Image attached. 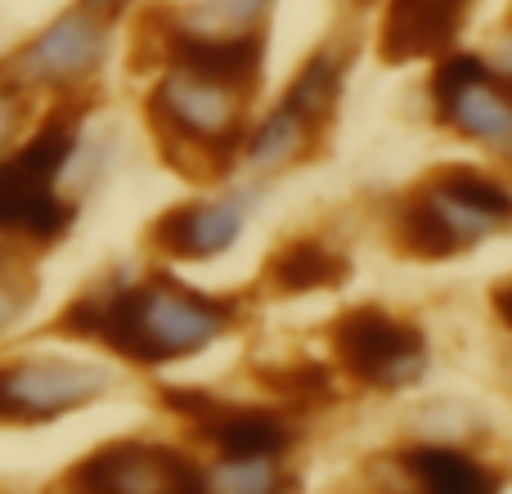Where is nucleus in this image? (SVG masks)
<instances>
[{"mask_svg":"<svg viewBox=\"0 0 512 494\" xmlns=\"http://www.w3.org/2000/svg\"><path fill=\"white\" fill-rule=\"evenodd\" d=\"M230 324V306L198 297L189 288L158 279L149 288H122L108 297L72 301L63 315V333L99 337L117 355L140 364H162L176 355H194Z\"/></svg>","mask_w":512,"mask_h":494,"instance_id":"obj_1","label":"nucleus"},{"mask_svg":"<svg viewBox=\"0 0 512 494\" xmlns=\"http://www.w3.org/2000/svg\"><path fill=\"white\" fill-rule=\"evenodd\" d=\"M72 144H77V117L54 113L36 140H27L14 158L0 162V230H18L32 239L63 234L72 212L54 198V180Z\"/></svg>","mask_w":512,"mask_h":494,"instance_id":"obj_2","label":"nucleus"},{"mask_svg":"<svg viewBox=\"0 0 512 494\" xmlns=\"http://www.w3.org/2000/svg\"><path fill=\"white\" fill-rule=\"evenodd\" d=\"M333 351L337 364L351 373L355 382L369 387H405L423 373L427 346L423 333L405 319H391L382 310H346L333 324Z\"/></svg>","mask_w":512,"mask_h":494,"instance_id":"obj_3","label":"nucleus"},{"mask_svg":"<svg viewBox=\"0 0 512 494\" xmlns=\"http://www.w3.org/2000/svg\"><path fill=\"white\" fill-rule=\"evenodd\" d=\"M108 391V373L72 360H23L0 369V423H45Z\"/></svg>","mask_w":512,"mask_h":494,"instance_id":"obj_4","label":"nucleus"},{"mask_svg":"<svg viewBox=\"0 0 512 494\" xmlns=\"http://www.w3.org/2000/svg\"><path fill=\"white\" fill-rule=\"evenodd\" d=\"M234 90L239 86L207 81V77H194V72L180 68L176 77L162 81L153 108H158V117L167 122V131L185 135L189 149H212L216 158L225 162L243 131V104Z\"/></svg>","mask_w":512,"mask_h":494,"instance_id":"obj_5","label":"nucleus"},{"mask_svg":"<svg viewBox=\"0 0 512 494\" xmlns=\"http://www.w3.org/2000/svg\"><path fill=\"white\" fill-rule=\"evenodd\" d=\"M68 481L77 490H203V472L162 445H104Z\"/></svg>","mask_w":512,"mask_h":494,"instance_id":"obj_6","label":"nucleus"},{"mask_svg":"<svg viewBox=\"0 0 512 494\" xmlns=\"http://www.w3.org/2000/svg\"><path fill=\"white\" fill-rule=\"evenodd\" d=\"M99 59H104V27L95 23V14L77 9V14H63L45 36H36L14 59V72L32 86H63L95 72Z\"/></svg>","mask_w":512,"mask_h":494,"instance_id":"obj_7","label":"nucleus"},{"mask_svg":"<svg viewBox=\"0 0 512 494\" xmlns=\"http://www.w3.org/2000/svg\"><path fill=\"white\" fill-rule=\"evenodd\" d=\"M463 5L468 0H391L387 23H382V59L387 63H409L441 54L454 41L463 23Z\"/></svg>","mask_w":512,"mask_h":494,"instance_id":"obj_8","label":"nucleus"},{"mask_svg":"<svg viewBox=\"0 0 512 494\" xmlns=\"http://www.w3.org/2000/svg\"><path fill=\"white\" fill-rule=\"evenodd\" d=\"M243 230V212L234 203H212V207H171L158 225H153V243L171 256H212L225 252Z\"/></svg>","mask_w":512,"mask_h":494,"instance_id":"obj_9","label":"nucleus"},{"mask_svg":"<svg viewBox=\"0 0 512 494\" xmlns=\"http://www.w3.org/2000/svg\"><path fill=\"white\" fill-rule=\"evenodd\" d=\"M171 59L185 72L225 86H248L261 68V41L256 36H198L185 32L171 41Z\"/></svg>","mask_w":512,"mask_h":494,"instance_id":"obj_10","label":"nucleus"},{"mask_svg":"<svg viewBox=\"0 0 512 494\" xmlns=\"http://www.w3.org/2000/svg\"><path fill=\"white\" fill-rule=\"evenodd\" d=\"M346 270L351 265L333 252V247L315 243V239H297L283 243L279 252L270 256V283L279 292H315V288H337L346 283Z\"/></svg>","mask_w":512,"mask_h":494,"instance_id":"obj_11","label":"nucleus"},{"mask_svg":"<svg viewBox=\"0 0 512 494\" xmlns=\"http://www.w3.org/2000/svg\"><path fill=\"white\" fill-rule=\"evenodd\" d=\"M445 122H459L472 140L490 144V149H499V153H512V104L486 77L468 81V86L454 95V104L445 108Z\"/></svg>","mask_w":512,"mask_h":494,"instance_id":"obj_12","label":"nucleus"},{"mask_svg":"<svg viewBox=\"0 0 512 494\" xmlns=\"http://www.w3.org/2000/svg\"><path fill=\"white\" fill-rule=\"evenodd\" d=\"M396 247L418 261H445L463 247V239L450 230V221L441 216V207L432 203V194H414L400 203L396 216Z\"/></svg>","mask_w":512,"mask_h":494,"instance_id":"obj_13","label":"nucleus"},{"mask_svg":"<svg viewBox=\"0 0 512 494\" xmlns=\"http://www.w3.org/2000/svg\"><path fill=\"white\" fill-rule=\"evenodd\" d=\"M405 472L427 490H495V477L486 468H477L472 459H463L459 450H409Z\"/></svg>","mask_w":512,"mask_h":494,"instance_id":"obj_14","label":"nucleus"},{"mask_svg":"<svg viewBox=\"0 0 512 494\" xmlns=\"http://www.w3.org/2000/svg\"><path fill=\"white\" fill-rule=\"evenodd\" d=\"M337 81H342V59L337 54H315V59L301 68V77L292 81L288 90V108H297L301 117H306L310 126L319 122V117L333 108V95H337Z\"/></svg>","mask_w":512,"mask_h":494,"instance_id":"obj_15","label":"nucleus"},{"mask_svg":"<svg viewBox=\"0 0 512 494\" xmlns=\"http://www.w3.org/2000/svg\"><path fill=\"white\" fill-rule=\"evenodd\" d=\"M306 117L297 113V108L283 104L279 113H270L261 126H256L252 144H248V158L261 162V167H274V162H288L292 153L301 149V140H306Z\"/></svg>","mask_w":512,"mask_h":494,"instance_id":"obj_16","label":"nucleus"},{"mask_svg":"<svg viewBox=\"0 0 512 494\" xmlns=\"http://www.w3.org/2000/svg\"><path fill=\"white\" fill-rule=\"evenodd\" d=\"M436 185H441L445 194H454L459 203H468L472 212H481L486 221H495V225H504L512 216V194H508V189H499L495 180H486V176H472V171H450V176H441Z\"/></svg>","mask_w":512,"mask_h":494,"instance_id":"obj_17","label":"nucleus"},{"mask_svg":"<svg viewBox=\"0 0 512 494\" xmlns=\"http://www.w3.org/2000/svg\"><path fill=\"white\" fill-rule=\"evenodd\" d=\"M486 77V63L477 59V54H454V59H445L441 68H436V81H432V99H436V113L445 117V108L454 104V95H459L468 81Z\"/></svg>","mask_w":512,"mask_h":494,"instance_id":"obj_18","label":"nucleus"},{"mask_svg":"<svg viewBox=\"0 0 512 494\" xmlns=\"http://www.w3.org/2000/svg\"><path fill=\"white\" fill-rule=\"evenodd\" d=\"M274 459H230L216 472V486L225 490H270L274 486Z\"/></svg>","mask_w":512,"mask_h":494,"instance_id":"obj_19","label":"nucleus"},{"mask_svg":"<svg viewBox=\"0 0 512 494\" xmlns=\"http://www.w3.org/2000/svg\"><path fill=\"white\" fill-rule=\"evenodd\" d=\"M279 387L288 391L292 400H306V405H315V400H328V396H333V391H328V373L319 369V364H306V369L279 373Z\"/></svg>","mask_w":512,"mask_h":494,"instance_id":"obj_20","label":"nucleus"},{"mask_svg":"<svg viewBox=\"0 0 512 494\" xmlns=\"http://www.w3.org/2000/svg\"><path fill=\"white\" fill-rule=\"evenodd\" d=\"M265 9V0H212L207 5V14H216V18H230V23H252L256 14Z\"/></svg>","mask_w":512,"mask_h":494,"instance_id":"obj_21","label":"nucleus"},{"mask_svg":"<svg viewBox=\"0 0 512 494\" xmlns=\"http://www.w3.org/2000/svg\"><path fill=\"white\" fill-rule=\"evenodd\" d=\"M18 306H23V292L9 288V279H0V324H9L18 315Z\"/></svg>","mask_w":512,"mask_h":494,"instance_id":"obj_22","label":"nucleus"},{"mask_svg":"<svg viewBox=\"0 0 512 494\" xmlns=\"http://www.w3.org/2000/svg\"><path fill=\"white\" fill-rule=\"evenodd\" d=\"M495 310H499V319L512 328V283H499L495 288Z\"/></svg>","mask_w":512,"mask_h":494,"instance_id":"obj_23","label":"nucleus"},{"mask_svg":"<svg viewBox=\"0 0 512 494\" xmlns=\"http://www.w3.org/2000/svg\"><path fill=\"white\" fill-rule=\"evenodd\" d=\"M126 0H90V9H99V14H117Z\"/></svg>","mask_w":512,"mask_h":494,"instance_id":"obj_24","label":"nucleus"},{"mask_svg":"<svg viewBox=\"0 0 512 494\" xmlns=\"http://www.w3.org/2000/svg\"><path fill=\"white\" fill-rule=\"evenodd\" d=\"M9 117H14V113H9V104L0 99V144H5V135H9Z\"/></svg>","mask_w":512,"mask_h":494,"instance_id":"obj_25","label":"nucleus"},{"mask_svg":"<svg viewBox=\"0 0 512 494\" xmlns=\"http://www.w3.org/2000/svg\"><path fill=\"white\" fill-rule=\"evenodd\" d=\"M504 68H508V72H512V41H508V45H504Z\"/></svg>","mask_w":512,"mask_h":494,"instance_id":"obj_26","label":"nucleus"},{"mask_svg":"<svg viewBox=\"0 0 512 494\" xmlns=\"http://www.w3.org/2000/svg\"><path fill=\"white\" fill-rule=\"evenodd\" d=\"M355 5H364V0H355Z\"/></svg>","mask_w":512,"mask_h":494,"instance_id":"obj_27","label":"nucleus"}]
</instances>
